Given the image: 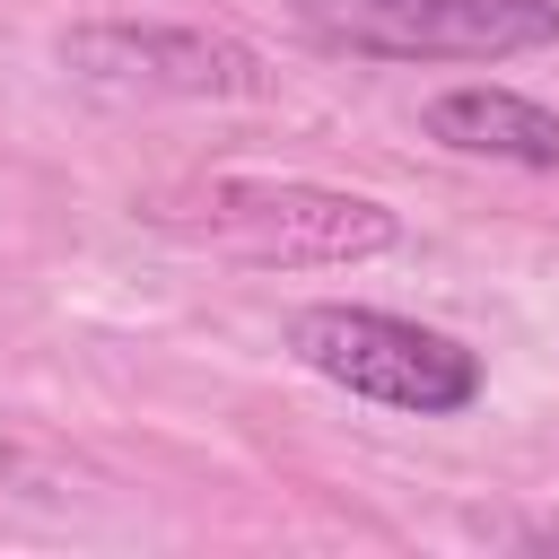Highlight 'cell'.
<instances>
[{
    "mask_svg": "<svg viewBox=\"0 0 559 559\" xmlns=\"http://www.w3.org/2000/svg\"><path fill=\"white\" fill-rule=\"evenodd\" d=\"M61 70L96 96H271V61L218 26L175 17H79Z\"/></svg>",
    "mask_w": 559,
    "mask_h": 559,
    "instance_id": "4",
    "label": "cell"
},
{
    "mask_svg": "<svg viewBox=\"0 0 559 559\" xmlns=\"http://www.w3.org/2000/svg\"><path fill=\"white\" fill-rule=\"evenodd\" d=\"M157 227L262 262V271H341V262H376L402 245V218L367 192L341 183H306V175H210L175 201H157Z\"/></svg>",
    "mask_w": 559,
    "mask_h": 559,
    "instance_id": "1",
    "label": "cell"
},
{
    "mask_svg": "<svg viewBox=\"0 0 559 559\" xmlns=\"http://www.w3.org/2000/svg\"><path fill=\"white\" fill-rule=\"evenodd\" d=\"M524 550H559V524H533V533H524Z\"/></svg>",
    "mask_w": 559,
    "mask_h": 559,
    "instance_id": "6",
    "label": "cell"
},
{
    "mask_svg": "<svg viewBox=\"0 0 559 559\" xmlns=\"http://www.w3.org/2000/svg\"><path fill=\"white\" fill-rule=\"evenodd\" d=\"M297 26L349 61H524L559 44V0H297Z\"/></svg>",
    "mask_w": 559,
    "mask_h": 559,
    "instance_id": "3",
    "label": "cell"
},
{
    "mask_svg": "<svg viewBox=\"0 0 559 559\" xmlns=\"http://www.w3.org/2000/svg\"><path fill=\"white\" fill-rule=\"evenodd\" d=\"M419 131L454 157H498V166H559V114L515 96V87H445L428 96Z\"/></svg>",
    "mask_w": 559,
    "mask_h": 559,
    "instance_id": "5",
    "label": "cell"
},
{
    "mask_svg": "<svg viewBox=\"0 0 559 559\" xmlns=\"http://www.w3.org/2000/svg\"><path fill=\"white\" fill-rule=\"evenodd\" d=\"M288 358L376 411H411V419H463L480 402V349H463L437 323L384 314V306H297L288 314Z\"/></svg>",
    "mask_w": 559,
    "mask_h": 559,
    "instance_id": "2",
    "label": "cell"
}]
</instances>
